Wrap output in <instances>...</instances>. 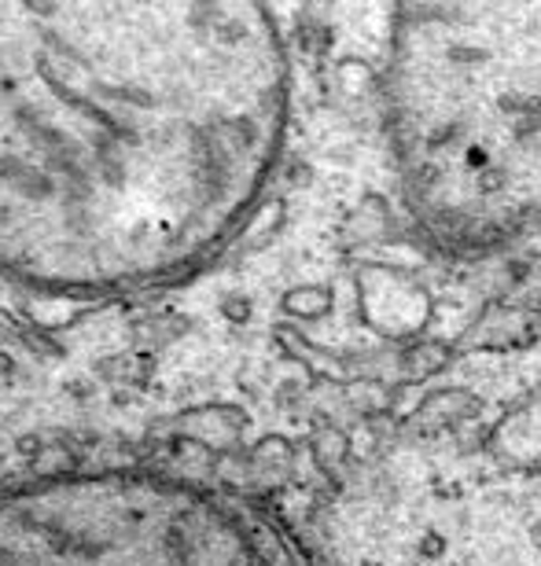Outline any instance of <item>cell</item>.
I'll return each mask as SVG.
<instances>
[{
	"mask_svg": "<svg viewBox=\"0 0 541 566\" xmlns=\"http://www.w3.org/2000/svg\"><path fill=\"white\" fill-rule=\"evenodd\" d=\"M258 4H0V273L126 291L232 240L284 151Z\"/></svg>",
	"mask_w": 541,
	"mask_h": 566,
	"instance_id": "6da1fadb",
	"label": "cell"
},
{
	"mask_svg": "<svg viewBox=\"0 0 541 566\" xmlns=\"http://www.w3.org/2000/svg\"><path fill=\"white\" fill-rule=\"evenodd\" d=\"M383 96L402 196L435 243L482 254L541 221V0L405 4Z\"/></svg>",
	"mask_w": 541,
	"mask_h": 566,
	"instance_id": "7a4b0ae2",
	"label": "cell"
},
{
	"mask_svg": "<svg viewBox=\"0 0 541 566\" xmlns=\"http://www.w3.org/2000/svg\"><path fill=\"white\" fill-rule=\"evenodd\" d=\"M0 566H273L240 512L155 471H71L0 493Z\"/></svg>",
	"mask_w": 541,
	"mask_h": 566,
	"instance_id": "3957f363",
	"label": "cell"
},
{
	"mask_svg": "<svg viewBox=\"0 0 541 566\" xmlns=\"http://www.w3.org/2000/svg\"><path fill=\"white\" fill-rule=\"evenodd\" d=\"M493 452L512 468L541 463V390L531 394L512 416H504L493 430Z\"/></svg>",
	"mask_w": 541,
	"mask_h": 566,
	"instance_id": "277c9868",
	"label": "cell"
}]
</instances>
